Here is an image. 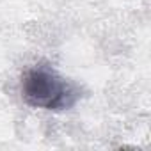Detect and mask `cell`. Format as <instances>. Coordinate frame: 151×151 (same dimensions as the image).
Segmentation results:
<instances>
[{"label": "cell", "mask_w": 151, "mask_h": 151, "mask_svg": "<svg viewBox=\"0 0 151 151\" xmlns=\"http://www.w3.org/2000/svg\"><path fill=\"white\" fill-rule=\"evenodd\" d=\"M80 87L48 64H36L22 77V98L29 107L68 110L80 100Z\"/></svg>", "instance_id": "cell-1"}]
</instances>
